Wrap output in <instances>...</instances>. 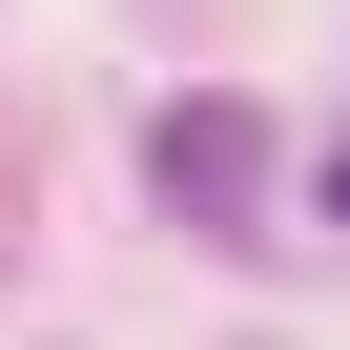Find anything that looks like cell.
Segmentation results:
<instances>
[{
  "instance_id": "cell-1",
  "label": "cell",
  "mask_w": 350,
  "mask_h": 350,
  "mask_svg": "<svg viewBox=\"0 0 350 350\" xmlns=\"http://www.w3.org/2000/svg\"><path fill=\"white\" fill-rule=\"evenodd\" d=\"M144 186L186 206V227H247V186H268V103H227V83L165 103V124H144Z\"/></svg>"
},
{
  "instance_id": "cell-2",
  "label": "cell",
  "mask_w": 350,
  "mask_h": 350,
  "mask_svg": "<svg viewBox=\"0 0 350 350\" xmlns=\"http://www.w3.org/2000/svg\"><path fill=\"white\" fill-rule=\"evenodd\" d=\"M329 206H350V165H329Z\"/></svg>"
}]
</instances>
